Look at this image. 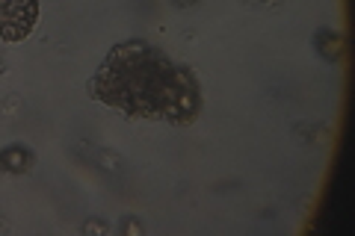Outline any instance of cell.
<instances>
[{"mask_svg": "<svg viewBox=\"0 0 355 236\" xmlns=\"http://www.w3.org/2000/svg\"><path fill=\"white\" fill-rule=\"evenodd\" d=\"M92 98L130 118H160L187 125L198 116L196 77L146 42L116 44L89 83Z\"/></svg>", "mask_w": 355, "mask_h": 236, "instance_id": "6da1fadb", "label": "cell"}, {"mask_svg": "<svg viewBox=\"0 0 355 236\" xmlns=\"http://www.w3.org/2000/svg\"><path fill=\"white\" fill-rule=\"evenodd\" d=\"M39 18V0H0V39H27Z\"/></svg>", "mask_w": 355, "mask_h": 236, "instance_id": "7a4b0ae2", "label": "cell"}, {"mask_svg": "<svg viewBox=\"0 0 355 236\" xmlns=\"http://www.w3.org/2000/svg\"><path fill=\"white\" fill-rule=\"evenodd\" d=\"M30 163H33V156L24 148H9L0 154V165H3L6 172H27Z\"/></svg>", "mask_w": 355, "mask_h": 236, "instance_id": "3957f363", "label": "cell"}, {"mask_svg": "<svg viewBox=\"0 0 355 236\" xmlns=\"http://www.w3.org/2000/svg\"><path fill=\"white\" fill-rule=\"evenodd\" d=\"M86 230H104V224H101V221H89Z\"/></svg>", "mask_w": 355, "mask_h": 236, "instance_id": "277c9868", "label": "cell"}, {"mask_svg": "<svg viewBox=\"0 0 355 236\" xmlns=\"http://www.w3.org/2000/svg\"><path fill=\"white\" fill-rule=\"evenodd\" d=\"M178 6H187V3H196V0H175Z\"/></svg>", "mask_w": 355, "mask_h": 236, "instance_id": "5b68a950", "label": "cell"}, {"mask_svg": "<svg viewBox=\"0 0 355 236\" xmlns=\"http://www.w3.org/2000/svg\"><path fill=\"white\" fill-rule=\"evenodd\" d=\"M0 71H3V69H0Z\"/></svg>", "mask_w": 355, "mask_h": 236, "instance_id": "8992f818", "label": "cell"}]
</instances>
